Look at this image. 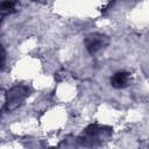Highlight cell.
<instances>
[{
  "label": "cell",
  "mask_w": 149,
  "mask_h": 149,
  "mask_svg": "<svg viewBox=\"0 0 149 149\" xmlns=\"http://www.w3.org/2000/svg\"><path fill=\"white\" fill-rule=\"evenodd\" d=\"M17 0H1L0 2V14L8 15L16 10L17 8Z\"/></svg>",
  "instance_id": "5"
},
{
  "label": "cell",
  "mask_w": 149,
  "mask_h": 149,
  "mask_svg": "<svg viewBox=\"0 0 149 149\" xmlns=\"http://www.w3.org/2000/svg\"><path fill=\"white\" fill-rule=\"evenodd\" d=\"M112 134L111 128H106V127H100L98 125H90L83 133L80 141L83 142V144L86 146H93L100 141H104L106 139H108Z\"/></svg>",
  "instance_id": "2"
},
{
  "label": "cell",
  "mask_w": 149,
  "mask_h": 149,
  "mask_svg": "<svg viewBox=\"0 0 149 149\" xmlns=\"http://www.w3.org/2000/svg\"><path fill=\"white\" fill-rule=\"evenodd\" d=\"M129 79H130V74L128 72L120 71V72H116V73H114L112 76L111 85L114 88H125L126 86H128Z\"/></svg>",
  "instance_id": "4"
},
{
  "label": "cell",
  "mask_w": 149,
  "mask_h": 149,
  "mask_svg": "<svg viewBox=\"0 0 149 149\" xmlns=\"http://www.w3.org/2000/svg\"><path fill=\"white\" fill-rule=\"evenodd\" d=\"M85 48L90 54H95L99 50L106 48L109 43L108 36L100 33H91L85 37Z\"/></svg>",
  "instance_id": "3"
},
{
  "label": "cell",
  "mask_w": 149,
  "mask_h": 149,
  "mask_svg": "<svg viewBox=\"0 0 149 149\" xmlns=\"http://www.w3.org/2000/svg\"><path fill=\"white\" fill-rule=\"evenodd\" d=\"M5 56H6L5 50H3V48L0 45V66L2 65V63H3V61H5Z\"/></svg>",
  "instance_id": "6"
},
{
  "label": "cell",
  "mask_w": 149,
  "mask_h": 149,
  "mask_svg": "<svg viewBox=\"0 0 149 149\" xmlns=\"http://www.w3.org/2000/svg\"><path fill=\"white\" fill-rule=\"evenodd\" d=\"M29 88L24 85H15L6 93L5 107L7 111H14L23 104V101L29 97Z\"/></svg>",
  "instance_id": "1"
}]
</instances>
